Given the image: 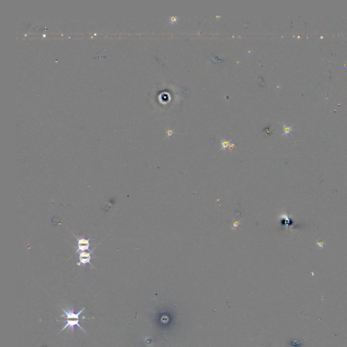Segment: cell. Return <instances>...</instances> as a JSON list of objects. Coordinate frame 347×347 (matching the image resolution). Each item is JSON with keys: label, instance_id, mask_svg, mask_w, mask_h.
Instances as JSON below:
<instances>
[{"label": "cell", "instance_id": "obj_1", "mask_svg": "<svg viewBox=\"0 0 347 347\" xmlns=\"http://www.w3.org/2000/svg\"><path fill=\"white\" fill-rule=\"evenodd\" d=\"M62 311L64 314L62 315L61 316V317H65L66 318L67 320H79V317H80V315L82 313V312L83 310H84L85 308H83L82 310H80L79 311L78 313H74L73 309H69L68 310H66L65 309H62Z\"/></svg>", "mask_w": 347, "mask_h": 347}, {"label": "cell", "instance_id": "obj_2", "mask_svg": "<svg viewBox=\"0 0 347 347\" xmlns=\"http://www.w3.org/2000/svg\"><path fill=\"white\" fill-rule=\"evenodd\" d=\"M92 254V252H80V254H79V262L77 263V265L78 266H84L87 264H90L92 266V263H91Z\"/></svg>", "mask_w": 347, "mask_h": 347}, {"label": "cell", "instance_id": "obj_3", "mask_svg": "<svg viewBox=\"0 0 347 347\" xmlns=\"http://www.w3.org/2000/svg\"><path fill=\"white\" fill-rule=\"evenodd\" d=\"M90 239H86L83 238H77V250H76V253L79 252H86V250H88L90 247Z\"/></svg>", "mask_w": 347, "mask_h": 347}, {"label": "cell", "instance_id": "obj_4", "mask_svg": "<svg viewBox=\"0 0 347 347\" xmlns=\"http://www.w3.org/2000/svg\"><path fill=\"white\" fill-rule=\"evenodd\" d=\"M79 320H67L66 324L65 325V326L63 327V328L61 330V332H62V331H64L67 328H69L70 329H71V330H72V332H73L75 326H77V327H79V328L82 329L83 331V332H86V331L84 330V329H83L82 327L80 325H79Z\"/></svg>", "mask_w": 347, "mask_h": 347}, {"label": "cell", "instance_id": "obj_5", "mask_svg": "<svg viewBox=\"0 0 347 347\" xmlns=\"http://www.w3.org/2000/svg\"><path fill=\"white\" fill-rule=\"evenodd\" d=\"M231 142L230 141H226L225 139H222L221 141V151L226 150L227 148H229Z\"/></svg>", "mask_w": 347, "mask_h": 347}, {"label": "cell", "instance_id": "obj_6", "mask_svg": "<svg viewBox=\"0 0 347 347\" xmlns=\"http://www.w3.org/2000/svg\"><path fill=\"white\" fill-rule=\"evenodd\" d=\"M239 225H240V221H234L231 224V229L236 230Z\"/></svg>", "mask_w": 347, "mask_h": 347}, {"label": "cell", "instance_id": "obj_7", "mask_svg": "<svg viewBox=\"0 0 347 347\" xmlns=\"http://www.w3.org/2000/svg\"><path fill=\"white\" fill-rule=\"evenodd\" d=\"M291 131H292V127L287 126L285 125L284 126V134H288Z\"/></svg>", "mask_w": 347, "mask_h": 347}, {"label": "cell", "instance_id": "obj_8", "mask_svg": "<svg viewBox=\"0 0 347 347\" xmlns=\"http://www.w3.org/2000/svg\"><path fill=\"white\" fill-rule=\"evenodd\" d=\"M174 133V131L173 130H171V129H168L166 131V137L167 138H170L171 137V136H172Z\"/></svg>", "mask_w": 347, "mask_h": 347}, {"label": "cell", "instance_id": "obj_9", "mask_svg": "<svg viewBox=\"0 0 347 347\" xmlns=\"http://www.w3.org/2000/svg\"><path fill=\"white\" fill-rule=\"evenodd\" d=\"M178 19V17H170V22L173 23V22H176Z\"/></svg>", "mask_w": 347, "mask_h": 347}, {"label": "cell", "instance_id": "obj_10", "mask_svg": "<svg viewBox=\"0 0 347 347\" xmlns=\"http://www.w3.org/2000/svg\"><path fill=\"white\" fill-rule=\"evenodd\" d=\"M235 145L234 143H231V144L230 146H229V149L230 150H232V149L234 148V147H235Z\"/></svg>", "mask_w": 347, "mask_h": 347}]
</instances>
